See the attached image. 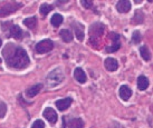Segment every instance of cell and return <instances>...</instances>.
<instances>
[{"instance_id": "cell-1", "label": "cell", "mask_w": 153, "mask_h": 128, "mask_svg": "<svg viewBox=\"0 0 153 128\" xmlns=\"http://www.w3.org/2000/svg\"><path fill=\"white\" fill-rule=\"evenodd\" d=\"M4 58L8 67L22 69L29 65V57L25 49L13 43H8L2 51Z\"/></svg>"}, {"instance_id": "cell-2", "label": "cell", "mask_w": 153, "mask_h": 128, "mask_svg": "<svg viewBox=\"0 0 153 128\" xmlns=\"http://www.w3.org/2000/svg\"><path fill=\"white\" fill-rule=\"evenodd\" d=\"M63 79H64V75H63V73H62V70L59 68H57L55 70H53L48 75V77H47V82H48V85L53 87V86L60 84L63 81Z\"/></svg>"}, {"instance_id": "cell-3", "label": "cell", "mask_w": 153, "mask_h": 128, "mask_svg": "<svg viewBox=\"0 0 153 128\" xmlns=\"http://www.w3.org/2000/svg\"><path fill=\"white\" fill-rule=\"evenodd\" d=\"M22 4L18 2H7V4L0 6V17H6L9 13H15L16 10L20 8Z\"/></svg>"}, {"instance_id": "cell-4", "label": "cell", "mask_w": 153, "mask_h": 128, "mask_svg": "<svg viewBox=\"0 0 153 128\" xmlns=\"http://www.w3.org/2000/svg\"><path fill=\"white\" fill-rule=\"evenodd\" d=\"M53 48H54V43L51 40H49V39H45V40L39 41L36 45V52L39 54V55L46 54L48 51H51Z\"/></svg>"}, {"instance_id": "cell-5", "label": "cell", "mask_w": 153, "mask_h": 128, "mask_svg": "<svg viewBox=\"0 0 153 128\" xmlns=\"http://www.w3.org/2000/svg\"><path fill=\"white\" fill-rule=\"evenodd\" d=\"M43 115L51 125L55 124L56 121H57V118H58V117H57V113H56L53 108H51V107H47V108H45Z\"/></svg>"}, {"instance_id": "cell-6", "label": "cell", "mask_w": 153, "mask_h": 128, "mask_svg": "<svg viewBox=\"0 0 153 128\" xmlns=\"http://www.w3.org/2000/svg\"><path fill=\"white\" fill-rule=\"evenodd\" d=\"M132 4L128 0H121L116 4V10L121 13H126L131 10Z\"/></svg>"}, {"instance_id": "cell-7", "label": "cell", "mask_w": 153, "mask_h": 128, "mask_svg": "<svg viewBox=\"0 0 153 128\" xmlns=\"http://www.w3.org/2000/svg\"><path fill=\"white\" fill-rule=\"evenodd\" d=\"M72 102H73V99L71 98V97H67V98H63V99L57 100V102H55V105H56V107L58 108V110L64 111L72 105Z\"/></svg>"}, {"instance_id": "cell-8", "label": "cell", "mask_w": 153, "mask_h": 128, "mask_svg": "<svg viewBox=\"0 0 153 128\" xmlns=\"http://www.w3.org/2000/svg\"><path fill=\"white\" fill-rule=\"evenodd\" d=\"M119 94H120V97L123 99V100H128V99L132 97V89L128 87V86L126 85H123V86H121L120 87V91H119Z\"/></svg>"}, {"instance_id": "cell-9", "label": "cell", "mask_w": 153, "mask_h": 128, "mask_svg": "<svg viewBox=\"0 0 153 128\" xmlns=\"http://www.w3.org/2000/svg\"><path fill=\"white\" fill-rule=\"evenodd\" d=\"M104 66L108 71H116L119 68V64H117V60L114 58H106L104 61Z\"/></svg>"}, {"instance_id": "cell-10", "label": "cell", "mask_w": 153, "mask_h": 128, "mask_svg": "<svg viewBox=\"0 0 153 128\" xmlns=\"http://www.w3.org/2000/svg\"><path fill=\"white\" fill-rule=\"evenodd\" d=\"M73 28H74V31H75V35H76V38L82 41L84 39V26L82 24H78V22H75L73 24Z\"/></svg>"}, {"instance_id": "cell-11", "label": "cell", "mask_w": 153, "mask_h": 128, "mask_svg": "<svg viewBox=\"0 0 153 128\" xmlns=\"http://www.w3.org/2000/svg\"><path fill=\"white\" fill-rule=\"evenodd\" d=\"M74 77H75V79H76L78 82H81V84H84V82H86V80H87V77H86L85 71H84L82 68L75 69V71H74Z\"/></svg>"}, {"instance_id": "cell-12", "label": "cell", "mask_w": 153, "mask_h": 128, "mask_svg": "<svg viewBox=\"0 0 153 128\" xmlns=\"http://www.w3.org/2000/svg\"><path fill=\"white\" fill-rule=\"evenodd\" d=\"M103 31H104V25L102 24H94L92 27H91V29H89V32H91V36H101L103 34Z\"/></svg>"}, {"instance_id": "cell-13", "label": "cell", "mask_w": 153, "mask_h": 128, "mask_svg": "<svg viewBox=\"0 0 153 128\" xmlns=\"http://www.w3.org/2000/svg\"><path fill=\"white\" fill-rule=\"evenodd\" d=\"M42 88H43V85H42V84L35 85V86H33V87H29L28 89L26 90V95H27L28 97H35V96L42 90Z\"/></svg>"}, {"instance_id": "cell-14", "label": "cell", "mask_w": 153, "mask_h": 128, "mask_svg": "<svg viewBox=\"0 0 153 128\" xmlns=\"http://www.w3.org/2000/svg\"><path fill=\"white\" fill-rule=\"evenodd\" d=\"M148 86H149V79L143 75L139 76V78H137V88L140 90H145L148 88Z\"/></svg>"}, {"instance_id": "cell-15", "label": "cell", "mask_w": 153, "mask_h": 128, "mask_svg": "<svg viewBox=\"0 0 153 128\" xmlns=\"http://www.w3.org/2000/svg\"><path fill=\"white\" fill-rule=\"evenodd\" d=\"M9 36L13 37L15 39H22V30L20 29V27H18V26H11Z\"/></svg>"}, {"instance_id": "cell-16", "label": "cell", "mask_w": 153, "mask_h": 128, "mask_svg": "<svg viewBox=\"0 0 153 128\" xmlns=\"http://www.w3.org/2000/svg\"><path fill=\"white\" fill-rule=\"evenodd\" d=\"M84 126H85V124L81 118H73L68 123V127L69 128H84Z\"/></svg>"}, {"instance_id": "cell-17", "label": "cell", "mask_w": 153, "mask_h": 128, "mask_svg": "<svg viewBox=\"0 0 153 128\" xmlns=\"http://www.w3.org/2000/svg\"><path fill=\"white\" fill-rule=\"evenodd\" d=\"M59 35L65 43H71L73 40V34L68 29H63L59 32Z\"/></svg>"}, {"instance_id": "cell-18", "label": "cell", "mask_w": 153, "mask_h": 128, "mask_svg": "<svg viewBox=\"0 0 153 128\" xmlns=\"http://www.w3.org/2000/svg\"><path fill=\"white\" fill-rule=\"evenodd\" d=\"M24 25H25L27 28H29V29H35L36 26H37V18L36 17L27 18V19L24 20Z\"/></svg>"}, {"instance_id": "cell-19", "label": "cell", "mask_w": 153, "mask_h": 128, "mask_svg": "<svg viewBox=\"0 0 153 128\" xmlns=\"http://www.w3.org/2000/svg\"><path fill=\"white\" fill-rule=\"evenodd\" d=\"M140 55L145 61H149L151 59V54H150L149 48L146 47V46H141L140 47Z\"/></svg>"}, {"instance_id": "cell-20", "label": "cell", "mask_w": 153, "mask_h": 128, "mask_svg": "<svg viewBox=\"0 0 153 128\" xmlns=\"http://www.w3.org/2000/svg\"><path fill=\"white\" fill-rule=\"evenodd\" d=\"M62 22H63V16L59 15V13H55L51 19V24L54 26V27H56V28L59 27Z\"/></svg>"}, {"instance_id": "cell-21", "label": "cell", "mask_w": 153, "mask_h": 128, "mask_svg": "<svg viewBox=\"0 0 153 128\" xmlns=\"http://www.w3.org/2000/svg\"><path fill=\"white\" fill-rule=\"evenodd\" d=\"M143 20H144V13H142V10H136L133 17V22L139 25V24H142Z\"/></svg>"}, {"instance_id": "cell-22", "label": "cell", "mask_w": 153, "mask_h": 128, "mask_svg": "<svg viewBox=\"0 0 153 128\" xmlns=\"http://www.w3.org/2000/svg\"><path fill=\"white\" fill-rule=\"evenodd\" d=\"M121 48V40L120 41H114V43H112V46H107L105 48V51L111 54V52H115V51H117Z\"/></svg>"}, {"instance_id": "cell-23", "label": "cell", "mask_w": 153, "mask_h": 128, "mask_svg": "<svg viewBox=\"0 0 153 128\" xmlns=\"http://www.w3.org/2000/svg\"><path fill=\"white\" fill-rule=\"evenodd\" d=\"M54 9V7L53 6H51V4H44L40 6V9H39V11H40V13L43 15V16H46L47 13H49V11H51Z\"/></svg>"}, {"instance_id": "cell-24", "label": "cell", "mask_w": 153, "mask_h": 128, "mask_svg": "<svg viewBox=\"0 0 153 128\" xmlns=\"http://www.w3.org/2000/svg\"><path fill=\"white\" fill-rule=\"evenodd\" d=\"M141 39H142V37H141V32L140 31H137V30H135V31L133 32V35H132V43L136 45V43H140Z\"/></svg>"}, {"instance_id": "cell-25", "label": "cell", "mask_w": 153, "mask_h": 128, "mask_svg": "<svg viewBox=\"0 0 153 128\" xmlns=\"http://www.w3.org/2000/svg\"><path fill=\"white\" fill-rule=\"evenodd\" d=\"M7 113V106L4 102H0V118H4Z\"/></svg>"}, {"instance_id": "cell-26", "label": "cell", "mask_w": 153, "mask_h": 128, "mask_svg": "<svg viewBox=\"0 0 153 128\" xmlns=\"http://www.w3.org/2000/svg\"><path fill=\"white\" fill-rule=\"evenodd\" d=\"M31 128H45V123H44L43 120H36L34 124H33V126H31Z\"/></svg>"}, {"instance_id": "cell-27", "label": "cell", "mask_w": 153, "mask_h": 128, "mask_svg": "<svg viewBox=\"0 0 153 128\" xmlns=\"http://www.w3.org/2000/svg\"><path fill=\"white\" fill-rule=\"evenodd\" d=\"M110 39L114 43V41H120L121 40V37H120V35L117 34V32H111L110 34Z\"/></svg>"}, {"instance_id": "cell-28", "label": "cell", "mask_w": 153, "mask_h": 128, "mask_svg": "<svg viewBox=\"0 0 153 128\" xmlns=\"http://www.w3.org/2000/svg\"><path fill=\"white\" fill-rule=\"evenodd\" d=\"M81 4L85 7L86 9H89L93 7V1H87V0H82Z\"/></svg>"}, {"instance_id": "cell-29", "label": "cell", "mask_w": 153, "mask_h": 128, "mask_svg": "<svg viewBox=\"0 0 153 128\" xmlns=\"http://www.w3.org/2000/svg\"><path fill=\"white\" fill-rule=\"evenodd\" d=\"M134 2H135V4H140V2H142V0H135Z\"/></svg>"}, {"instance_id": "cell-30", "label": "cell", "mask_w": 153, "mask_h": 128, "mask_svg": "<svg viewBox=\"0 0 153 128\" xmlns=\"http://www.w3.org/2000/svg\"><path fill=\"white\" fill-rule=\"evenodd\" d=\"M1 45H2V41H1V39H0V46H1Z\"/></svg>"}]
</instances>
